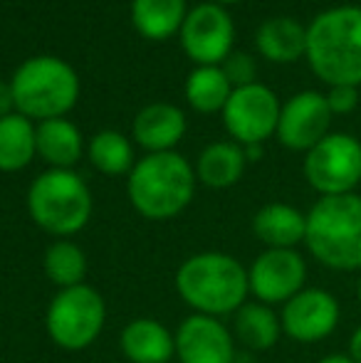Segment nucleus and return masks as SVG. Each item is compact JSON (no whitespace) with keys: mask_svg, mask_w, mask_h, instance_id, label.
<instances>
[{"mask_svg":"<svg viewBox=\"0 0 361 363\" xmlns=\"http://www.w3.org/2000/svg\"><path fill=\"white\" fill-rule=\"evenodd\" d=\"M347 354L352 356L354 363H361V324L354 329L352 339H349V351H347Z\"/></svg>","mask_w":361,"mask_h":363,"instance_id":"c756f323","label":"nucleus"},{"mask_svg":"<svg viewBox=\"0 0 361 363\" xmlns=\"http://www.w3.org/2000/svg\"><path fill=\"white\" fill-rule=\"evenodd\" d=\"M307 62L329 86L361 84V8L337 5L307 25Z\"/></svg>","mask_w":361,"mask_h":363,"instance_id":"f257e3e1","label":"nucleus"},{"mask_svg":"<svg viewBox=\"0 0 361 363\" xmlns=\"http://www.w3.org/2000/svg\"><path fill=\"white\" fill-rule=\"evenodd\" d=\"M255 48L267 62L289 65L307 55V28L299 20L277 15L257 28Z\"/></svg>","mask_w":361,"mask_h":363,"instance_id":"6ab92c4d","label":"nucleus"},{"mask_svg":"<svg viewBox=\"0 0 361 363\" xmlns=\"http://www.w3.org/2000/svg\"><path fill=\"white\" fill-rule=\"evenodd\" d=\"M339 301L332 291L319 287H304L282 304L279 321L282 334L297 344H317L334 334L339 326Z\"/></svg>","mask_w":361,"mask_h":363,"instance_id":"f8f14e48","label":"nucleus"},{"mask_svg":"<svg viewBox=\"0 0 361 363\" xmlns=\"http://www.w3.org/2000/svg\"><path fill=\"white\" fill-rule=\"evenodd\" d=\"M43 269L57 289L84 284L87 277V255L72 240H55L43 257Z\"/></svg>","mask_w":361,"mask_h":363,"instance_id":"a878e982","label":"nucleus"},{"mask_svg":"<svg viewBox=\"0 0 361 363\" xmlns=\"http://www.w3.org/2000/svg\"><path fill=\"white\" fill-rule=\"evenodd\" d=\"M181 48L196 67H218L233 52L235 45V23L223 5L201 3L188 8L181 25Z\"/></svg>","mask_w":361,"mask_h":363,"instance_id":"1a4fd4ad","label":"nucleus"},{"mask_svg":"<svg viewBox=\"0 0 361 363\" xmlns=\"http://www.w3.org/2000/svg\"><path fill=\"white\" fill-rule=\"evenodd\" d=\"M243 148H245L248 161H260L262 158V144H252V146H243Z\"/></svg>","mask_w":361,"mask_h":363,"instance_id":"2f4dec72","label":"nucleus"},{"mask_svg":"<svg viewBox=\"0 0 361 363\" xmlns=\"http://www.w3.org/2000/svg\"><path fill=\"white\" fill-rule=\"evenodd\" d=\"M10 114H15L13 86H10V82L0 79V119H3V116H10Z\"/></svg>","mask_w":361,"mask_h":363,"instance_id":"c85d7f7f","label":"nucleus"},{"mask_svg":"<svg viewBox=\"0 0 361 363\" xmlns=\"http://www.w3.org/2000/svg\"><path fill=\"white\" fill-rule=\"evenodd\" d=\"M302 171L319 196L354 193L361 183V141L352 134H327L304 153Z\"/></svg>","mask_w":361,"mask_h":363,"instance_id":"6e6552de","label":"nucleus"},{"mask_svg":"<svg viewBox=\"0 0 361 363\" xmlns=\"http://www.w3.org/2000/svg\"><path fill=\"white\" fill-rule=\"evenodd\" d=\"M106 324L104 296L89 284L57 289L45 314L48 336L65 351H84L101 336Z\"/></svg>","mask_w":361,"mask_h":363,"instance_id":"0eeeda50","label":"nucleus"},{"mask_svg":"<svg viewBox=\"0 0 361 363\" xmlns=\"http://www.w3.org/2000/svg\"><path fill=\"white\" fill-rule=\"evenodd\" d=\"M309 255L334 272H361V196H319L307 213Z\"/></svg>","mask_w":361,"mask_h":363,"instance_id":"20e7f679","label":"nucleus"},{"mask_svg":"<svg viewBox=\"0 0 361 363\" xmlns=\"http://www.w3.org/2000/svg\"><path fill=\"white\" fill-rule=\"evenodd\" d=\"M126 196L139 216L171 220L196 196V168L176 151L146 153L126 176Z\"/></svg>","mask_w":361,"mask_h":363,"instance_id":"7ed1b4c3","label":"nucleus"},{"mask_svg":"<svg viewBox=\"0 0 361 363\" xmlns=\"http://www.w3.org/2000/svg\"><path fill=\"white\" fill-rule=\"evenodd\" d=\"M279 109L282 104L277 94L270 86L255 82V84L233 89L223 109V126L231 134V139L240 146L265 144L277 131Z\"/></svg>","mask_w":361,"mask_h":363,"instance_id":"9d476101","label":"nucleus"},{"mask_svg":"<svg viewBox=\"0 0 361 363\" xmlns=\"http://www.w3.org/2000/svg\"><path fill=\"white\" fill-rule=\"evenodd\" d=\"M252 233L265 250H297L307 235V213L289 203H267L252 216Z\"/></svg>","mask_w":361,"mask_h":363,"instance_id":"f3484780","label":"nucleus"},{"mask_svg":"<svg viewBox=\"0 0 361 363\" xmlns=\"http://www.w3.org/2000/svg\"><path fill=\"white\" fill-rule=\"evenodd\" d=\"M317 363H354V359L349 354H329L324 359H319Z\"/></svg>","mask_w":361,"mask_h":363,"instance_id":"7c9ffc66","label":"nucleus"},{"mask_svg":"<svg viewBox=\"0 0 361 363\" xmlns=\"http://www.w3.org/2000/svg\"><path fill=\"white\" fill-rule=\"evenodd\" d=\"M119 346L129 363H171L176 356V336L149 316L131 319L121 329Z\"/></svg>","mask_w":361,"mask_h":363,"instance_id":"dca6fc26","label":"nucleus"},{"mask_svg":"<svg viewBox=\"0 0 361 363\" xmlns=\"http://www.w3.org/2000/svg\"><path fill=\"white\" fill-rule=\"evenodd\" d=\"M208 3H216V5H223V8H226V5H233V3H240V0H208Z\"/></svg>","mask_w":361,"mask_h":363,"instance_id":"473e14b6","label":"nucleus"},{"mask_svg":"<svg viewBox=\"0 0 361 363\" xmlns=\"http://www.w3.org/2000/svg\"><path fill=\"white\" fill-rule=\"evenodd\" d=\"M188 121L183 109L169 101H156V104H146L139 114L134 116L131 124V136H134L136 146H141L149 153H164L176 151L181 139L186 136Z\"/></svg>","mask_w":361,"mask_h":363,"instance_id":"2eb2a0df","label":"nucleus"},{"mask_svg":"<svg viewBox=\"0 0 361 363\" xmlns=\"http://www.w3.org/2000/svg\"><path fill=\"white\" fill-rule=\"evenodd\" d=\"M186 101L198 114H216L226 109L228 99L233 94V84L228 82L226 72L218 67H196L186 79Z\"/></svg>","mask_w":361,"mask_h":363,"instance_id":"b1692460","label":"nucleus"},{"mask_svg":"<svg viewBox=\"0 0 361 363\" xmlns=\"http://www.w3.org/2000/svg\"><path fill=\"white\" fill-rule=\"evenodd\" d=\"M94 201L84 178L74 171L48 168L28 188V213L40 230L70 240L87 228Z\"/></svg>","mask_w":361,"mask_h":363,"instance_id":"423d86ee","label":"nucleus"},{"mask_svg":"<svg viewBox=\"0 0 361 363\" xmlns=\"http://www.w3.org/2000/svg\"><path fill=\"white\" fill-rule=\"evenodd\" d=\"M15 111L30 121L67 116L79 101V74L55 55L28 57L10 77Z\"/></svg>","mask_w":361,"mask_h":363,"instance_id":"39448f33","label":"nucleus"},{"mask_svg":"<svg viewBox=\"0 0 361 363\" xmlns=\"http://www.w3.org/2000/svg\"><path fill=\"white\" fill-rule=\"evenodd\" d=\"M89 163L104 176H129L134 161V144L121 131L104 129L94 134L87 144Z\"/></svg>","mask_w":361,"mask_h":363,"instance_id":"393cba45","label":"nucleus"},{"mask_svg":"<svg viewBox=\"0 0 361 363\" xmlns=\"http://www.w3.org/2000/svg\"><path fill=\"white\" fill-rule=\"evenodd\" d=\"M176 291L196 314H235L250 294L248 267L228 252L191 255L176 269Z\"/></svg>","mask_w":361,"mask_h":363,"instance_id":"f03ea898","label":"nucleus"},{"mask_svg":"<svg viewBox=\"0 0 361 363\" xmlns=\"http://www.w3.org/2000/svg\"><path fill=\"white\" fill-rule=\"evenodd\" d=\"M332 109L327 104V96L322 91H299L289 96L279 109L277 121V141L289 151H304L314 148L332 126Z\"/></svg>","mask_w":361,"mask_h":363,"instance_id":"ddd939ff","label":"nucleus"},{"mask_svg":"<svg viewBox=\"0 0 361 363\" xmlns=\"http://www.w3.org/2000/svg\"><path fill=\"white\" fill-rule=\"evenodd\" d=\"M174 336L179 363H235V336L216 316H186Z\"/></svg>","mask_w":361,"mask_h":363,"instance_id":"4468645a","label":"nucleus"},{"mask_svg":"<svg viewBox=\"0 0 361 363\" xmlns=\"http://www.w3.org/2000/svg\"><path fill=\"white\" fill-rule=\"evenodd\" d=\"M35 141H38V156L43 158L50 168L72 171L79 163V158L87 153L82 131H79L77 124H72L67 116L40 121V124L35 126Z\"/></svg>","mask_w":361,"mask_h":363,"instance_id":"a211bd4d","label":"nucleus"},{"mask_svg":"<svg viewBox=\"0 0 361 363\" xmlns=\"http://www.w3.org/2000/svg\"><path fill=\"white\" fill-rule=\"evenodd\" d=\"M324 96H327V104L334 116H347L359 106V86H329V91Z\"/></svg>","mask_w":361,"mask_h":363,"instance_id":"cd10ccee","label":"nucleus"},{"mask_svg":"<svg viewBox=\"0 0 361 363\" xmlns=\"http://www.w3.org/2000/svg\"><path fill=\"white\" fill-rule=\"evenodd\" d=\"M221 69L226 72L228 82L233 84V89H240V86L255 84L257 82V62L252 55L243 52V50H233L226 60H223Z\"/></svg>","mask_w":361,"mask_h":363,"instance_id":"bb28decb","label":"nucleus"},{"mask_svg":"<svg viewBox=\"0 0 361 363\" xmlns=\"http://www.w3.org/2000/svg\"><path fill=\"white\" fill-rule=\"evenodd\" d=\"M233 336L248 351H270L282 336V321L272 306L262 301H245L233 314Z\"/></svg>","mask_w":361,"mask_h":363,"instance_id":"4be33fe9","label":"nucleus"},{"mask_svg":"<svg viewBox=\"0 0 361 363\" xmlns=\"http://www.w3.org/2000/svg\"><path fill=\"white\" fill-rule=\"evenodd\" d=\"M248 166L245 148L235 141H216V144H208L201 151L196 161V178L208 188H223L235 186L243 178Z\"/></svg>","mask_w":361,"mask_h":363,"instance_id":"aec40b11","label":"nucleus"},{"mask_svg":"<svg viewBox=\"0 0 361 363\" xmlns=\"http://www.w3.org/2000/svg\"><path fill=\"white\" fill-rule=\"evenodd\" d=\"M186 15V0H131V25L151 43H164L179 35Z\"/></svg>","mask_w":361,"mask_h":363,"instance_id":"412c9836","label":"nucleus"},{"mask_svg":"<svg viewBox=\"0 0 361 363\" xmlns=\"http://www.w3.org/2000/svg\"><path fill=\"white\" fill-rule=\"evenodd\" d=\"M357 299H359V306H361V274H359V282H357Z\"/></svg>","mask_w":361,"mask_h":363,"instance_id":"72a5a7b5","label":"nucleus"},{"mask_svg":"<svg viewBox=\"0 0 361 363\" xmlns=\"http://www.w3.org/2000/svg\"><path fill=\"white\" fill-rule=\"evenodd\" d=\"M35 126H38L35 121L18 111L0 119V171L3 173L23 171L38 156Z\"/></svg>","mask_w":361,"mask_h":363,"instance_id":"5701e85b","label":"nucleus"},{"mask_svg":"<svg viewBox=\"0 0 361 363\" xmlns=\"http://www.w3.org/2000/svg\"><path fill=\"white\" fill-rule=\"evenodd\" d=\"M307 262L297 250H265L248 267V284L255 301L284 304L304 289Z\"/></svg>","mask_w":361,"mask_h":363,"instance_id":"9b49d317","label":"nucleus"}]
</instances>
